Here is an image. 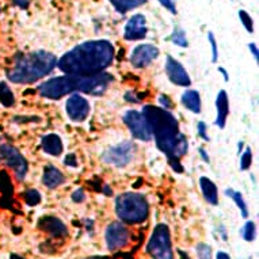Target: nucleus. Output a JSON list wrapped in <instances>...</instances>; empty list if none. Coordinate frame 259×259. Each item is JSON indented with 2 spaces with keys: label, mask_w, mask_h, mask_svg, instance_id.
Instances as JSON below:
<instances>
[{
  "label": "nucleus",
  "mask_w": 259,
  "mask_h": 259,
  "mask_svg": "<svg viewBox=\"0 0 259 259\" xmlns=\"http://www.w3.org/2000/svg\"><path fill=\"white\" fill-rule=\"evenodd\" d=\"M141 113L148 123L157 148L166 155L172 170L182 172L183 167L181 166V157L187 153L189 143L187 137L179 131L177 118L166 109L152 105L143 107Z\"/></svg>",
  "instance_id": "nucleus-1"
},
{
  "label": "nucleus",
  "mask_w": 259,
  "mask_h": 259,
  "mask_svg": "<svg viewBox=\"0 0 259 259\" xmlns=\"http://www.w3.org/2000/svg\"><path fill=\"white\" fill-rule=\"evenodd\" d=\"M38 227L48 234H51L52 236H55V238H64L65 235L68 234L67 227H65L63 221L53 216L42 217L38 221Z\"/></svg>",
  "instance_id": "nucleus-15"
},
{
  "label": "nucleus",
  "mask_w": 259,
  "mask_h": 259,
  "mask_svg": "<svg viewBox=\"0 0 259 259\" xmlns=\"http://www.w3.org/2000/svg\"><path fill=\"white\" fill-rule=\"evenodd\" d=\"M64 163H65V166L76 167L77 160H76V156H75V153H69V155H67L65 159H64Z\"/></svg>",
  "instance_id": "nucleus-35"
},
{
  "label": "nucleus",
  "mask_w": 259,
  "mask_h": 259,
  "mask_svg": "<svg viewBox=\"0 0 259 259\" xmlns=\"http://www.w3.org/2000/svg\"><path fill=\"white\" fill-rule=\"evenodd\" d=\"M41 145H42L44 152L52 155V156H59L64 149L63 141H61L60 136H57L55 133H51V135H47L44 137Z\"/></svg>",
  "instance_id": "nucleus-17"
},
{
  "label": "nucleus",
  "mask_w": 259,
  "mask_h": 259,
  "mask_svg": "<svg viewBox=\"0 0 259 259\" xmlns=\"http://www.w3.org/2000/svg\"><path fill=\"white\" fill-rule=\"evenodd\" d=\"M251 164H252V152L250 148H246V151L240 156V168L246 171L250 168Z\"/></svg>",
  "instance_id": "nucleus-28"
},
{
  "label": "nucleus",
  "mask_w": 259,
  "mask_h": 259,
  "mask_svg": "<svg viewBox=\"0 0 259 259\" xmlns=\"http://www.w3.org/2000/svg\"><path fill=\"white\" fill-rule=\"evenodd\" d=\"M248 49H250L251 55L254 56L255 61H258V56H259V51H258V47H256V44L251 42L248 44Z\"/></svg>",
  "instance_id": "nucleus-36"
},
{
  "label": "nucleus",
  "mask_w": 259,
  "mask_h": 259,
  "mask_svg": "<svg viewBox=\"0 0 259 259\" xmlns=\"http://www.w3.org/2000/svg\"><path fill=\"white\" fill-rule=\"evenodd\" d=\"M0 103L6 107H11L15 103V97L6 81H0Z\"/></svg>",
  "instance_id": "nucleus-23"
},
{
  "label": "nucleus",
  "mask_w": 259,
  "mask_h": 259,
  "mask_svg": "<svg viewBox=\"0 0 259 259\" xmlns=\"http://www.w3.org/2000/svg\"><path fill=\"white\" fill-rule=\"evenodd\" d=\"M182 105L186 107L187 110H190L191 113L200 114L201 113V97L200 93L196 90H186L182 94Z\"/></svg>",
  "instance_id": "nucleus-19"
},
{
  "label": "nucleus",
  "mask_w": 259,
  "mask_h": 259,
  "mask_svg": "<svg viewBox=\"0 0 259 259\" xmlns=\"http://www.w3.org/2000/svg\"><path fill=\"white\" fill-rule=\"evenodd\" d=\"M67 114L75 122H83L90 114V102L80 94H72L65 103Z\"/></svg>",
  "instance_id": "nucleus-11"
},
{
  "label": "nucleus",
  "mask_w": 259,
  "mask_h": 259,
  "mask_svg": "<svg viewBox=\"0 0 259 259\" xmlns=\"http://www.w3.org/2000/svg\"><path fill=\"white\" fill-rule=\"evenodd\" d=\"M159 49L151 44H143L133 49L131 55V64L135 68H144L152 63L153 60L157 59Z\"/></svg>",
  "instance_id": "nucleus-13"
},
{
  "label": "nucleus",
  "mask_w": 259,
  "mask_h": 259,
  "mask_svg": "<svg viewBox=\"0 0 259 259\" xmlns=\"http://www.w3.org/2000/svg\"><path fill=\"white\" fill-rule=\"evenodd\" d=\"M239 19H240V22H242L243 26H244V29H246L250 34H252V33H254V21H252V18L248 15V13H247L246 10H239Z\"/></svg>",
  "instance_id": "nucleus-25"
},
{
  "label": "nucleus",
  "mask_w": 259,
  "mask_h": 259,
  "mask_svg": "<svg viewBox=\"0 0 259 259\" xmlns=\"http://www.w3.org/2000/svg\"><path fill=\"white\" fill-rule=\"evenodd\" d=\"M136 149L137 147L133 141H123L121 144L106 149L103 152L102 159L105 163L111 166L125 167L133 160V157L136 155Z\"/></svg>",
  "instance_id": "nucleus-7"
},
{
  "label": "nucleus",
  "mask_w": 259,
  "mask_h": 259,
  "mask_svg": "<svg viewBox=\"0 0 259 259\" xmlns=\"http://www.w3.org/2000/svg\"><path fill=\"white\" fill-rule=\"evenodd\" d=\"M105 194H106V196H111V189L109 186H107V185H105Z\"/></svg>",
  "instance_id": "nucleus-41"
},
{
  "label": "nucleus",
  "mask_w": 259,
  "mask_h": 259,
  "mask_svg": "<svg viewBox=\"0 0 259 259\" xmlns=\"http://www.w3.org/2000/svg\"><path fill=\"white\" fill-rule=\"evenodd\" d=\"M159 3H160L163 7L166 10H168L171 14H177V5H175V0H159Z\"/></svg>",
  "instance_id": "nucleus-31"
},
{
  "label": "nucleus",
  "mask_w": 259,
  "mask_h": 259,
  "mask_svg": "<svg viewBox=\"0 0 259 259\" xmlns=\"http://www.w3.org/2000/svg\"><path fill=\"white\" fill-rule=\"evenodd\" d=\"M148 33V26L147 19L143 14H135L129 18V21L123 29V38L126 41H139L147 37Z\"/></svg>",
  "instance_id": "nucleus-12"
},
{
  "label": "nucleus",
  "mask_w": 259,
  "mask_h": 259,
  "mask_svg": "<svg viewBox=\"0 0 259 259\" xmlns=\"http://www.w3.org/2000/svg\"><path fill=\"white\" fill-rule=\"evenodd\" d=\"M170 39L172 41L174 45H178V47L182 48L189 47V41H187L186 33H185V30H182L181 27H175L174 31H172V34H171Z\"/></svg>",
  "instance_id": "nucleus-24"
},
{
  "label": "nucleus",
  "mask_w": 259,
  "mask_h": 259,
  "mask_svg": "<svg viewBox=\"0 0 259 259\" xmlns=\"http://www.w3.org/2000/svg\"><path fill=\"white\" fill-rule=\"evenodd\" d=\"M13 2L18 6V7L26 10L30 6V2H31V0H13Z\"/></svg>",
  "instance_id": "nucleus-37"
},
{
  "label": "nucleus",
  "mask_w": 259,
  "mask_h": 259,
  "mask_svg": "<svg viewBox=\"0 0 259 259\" xmlns=\"http://www.w3.org/2000/svg\"><path fill=\"white\" fill-rule=\"evenodd\" d=\"M0 161L11 167L18 181H23L27 174V160L15 147L10 144L0 145Z\"/></svg>",
  "instance_id": "nucleus-8"
},
{
  "label": "nucleus",
  "mask_w": 259,
  "mask_h": 259,
  "mask_svg": "<svg viewBox=\"0 0 259 259\" xmlns=\"http://www.w3.org/2000/svg\"><path fill=\"white\" fill-rule=\"evenodd\" d=\"M216 259H231V256L227 252H223V251H219L216 255Z\"/></svg>",
  "instance_id": "nucleus-38"
},
{
  "label": "nucleus",
  "mask_w": 259,
  "mask_h": 259,
  "mask_svg": "<svg viewBox=\"0 0 259 259\" xmlns=\"http://www.w3.org/2000/svg\"><path fill=\"white\" fill-rule=\"evenodd\" d=\"M200 155H201V157L204 159V161H206V163H209V161H210V159H209V156H208V153L205 152L204 148H200Z\"/></svg>",
  "instance_id": "nucleus-39"
},
{
  "label": "nucleus",
  "mask_w": 259,
  "mask_h": 259,
  "mask_svg": "<svg viewBox=\"0 0 259 259\" xmlns=\"http://www.w3.org/2000/svg\"><path fill=\"white\" fill-rule=\"evenodd\" d=\"M147 252L152 259H174L170 230L166 224H157L147 244Z\"/></svg>",
  "instance_id": "nucleus-6"
},
{
  "label": "nucleus",
  "mask_w": 259,
  "mask_h": 259,
  "mask_svg": "<svg viewBox=\"0 0 259 259\" xmlns=\"http://www.w3.org/2000/svg\"><path fill=\"white\" fill-rule=\"evenodd\" d=\"M65 178H64L63 172L56 168L53 166H47L44 168V177L42 182L44 185L49 189H55V187L60 186L61 183H64Z\"/></svg>",
  "instance_id": "nucleus-18"
},
{
  "label": "nucleus",
  "mask_w": 259,
  "mask_h": 259,
  "mask_svg": "<svg viewBox=\"0 0 259 259\" xmlns=\"http://www.w3.org/2000/svg\"><path fill=\"white\" fill-rule=\"evenodd\" d=\"M208 41L210 42V47H212V63H216L217 59H219V49H217L216 38H214V34L212 31L208 33Z\"/></svg>",
  "instance_id": "nucleus-30"
},
{
  "label": "nucleus",
  "mask_w": 259,
  "mask_h": 259,
  "mask_svg": "<svg viewBox=\"0 0 259 259\" xmlns=\"http://www.w3.org/2000/svg\"><path fill=\"white\" fill-rule=\"evenodd\" d=\"M216 109L217 117L214 123L219 127H221V129H224L225 123H227V118H228V114H230V101H228V95H227L224 90H221L220 93L217 94Z\"/></svg>",
  "instance_id": "nucleus-16"
},
{
  "label": "nucleus",
  "mask_w": 259,
  "mask_h": 259,
  "mask_svg": "<svg viewBox=\"0 0 259 259\" xmlns=\"http://www.w3.org/2000/svg\"><path fill=\"white\" fill-rule=\"evenodd\" d=\"M159 103L161 105V109H166V110H168V109H171L172 107V102H171V99L167 97V95H163L161 94L160 97H159Z\"/></svg>",
  "instance_id": "nucleus-34"
},
{
  "label": "nucleus",
  "mask_w": 259,
  "mask_h": 259,
  "mask_svg": "<svg viewBox=\"0 0 259 259\" xmlns=\"http://www.w3.org/2000/svg\"><path fill=\"white\" fill-rule=\"evenodd\" d=\"M197 255H198V258L200 259H212V250H210V247L208 244H205V243H200L198 246H197Z\"/></svg>",
  "instance_id": "nucleus-29"
},
{
  "label": "nucleus",
  "mask_w": 259,
  "mask_h": 259,
  "mask_svg": "<svg viewBox=\"0 0 259 259\" xmlns=\"http://www.w3.org/2000/svg\"><path fill=\"white\" fill-rule=\"evenodd\" d=\"M123 122L132 133V136L137 140L151 141L152 140V133L149 131V126L145 121L143 113L137 110H129L123 114Z\"/></svg>",
  "instance_id": "nucleus-9"
},
{
  "label": "nucleus",
  "mask_w": 259,
  "mask_h": 259,
  "mask_svg": "<svg viewBox=\"0 0 259 259\" xmlns=\"http://www.w3.org/2000/svg\"><path fill=\"white\" fill-rule=\"evenodd\" d=\"M243 239L247 240V242H252L255 238V224L252 221H247L246 225H244V228L242 231Z\"/></svg>",
  "instance_id": "nucleus-27"
},
{
  "label": "nucleus",
  "mask_w": 259,
  "mask_h": 259,
  "mask_svg": "<svg viewBox=\"0 0 259 259\" xmlns=\"http://www.w3.org/2000/svg\"><path fill=\"white\" fill-rule=\"evenodd\" d=\"M225 194L228 197H231V198L235 201V204L238 205V208L239 210H240V213H242V216L244 217V219H247V217H248V208H247V204L246 201H244V198H243L242 193L232 190V189H227V190H225Z\"/></svg>",
  "instance_id": "nucleus-22"
},
{
  "label": "nucleus",
  "mask_w": 259,
  "mask_h": 259,
  "mask_svg": "<svg viewBox=\"0 0 259 259\" xmlns=\"http://www.w3.org/2000/svg\"><path fill=\"white\" fill-rule=\"evenodd\" d=\"M166 73L171 83L181 87H190L191 79L182 64L171 56L166 57Z\"/></svg>",
  "instance_id": "nucleus-14"
},
{
  "label": "nucleus",
  "mask_w": 259,
  "mask_h": 259,
  "mask_svg": "<svg viewBox=\"0 0 259 259\" xmlns=\"http://www.w3.org/2000/svg\"><path fill=\"white\" fill-rule=\"evenodd\" d=\"M89 259H110V258H107V256H93V258H89Z\"/></svg>",
  "instance_id": "nucleus-42"
},
{
  "label": "nucleus",
  "mask_w": 259,
  "mask_h": 259,
  "mask_svg": "<svg viewBox=\"0 0 259 259\" xmlns=\"http://www.w3.org/2000/svg\"><path fill=\"white\" fill-rule=\"evenodd\" d=\"M113 80V75L106 72H99L89 76L64 75L42 83L38 87V93L41 97L48 99H61L68 94L75 93L102 95Z\"/></svg>",
  "instance_id": "nucleus-3"
},
{
  "label": "nucleus",
  "mask_w": 259,
  "mask_h": 259,
  "mask_svg": "<svg viewBox=\"0 0 259 259\" xmlns=\"http://www.w3.org/2000/svg\"><path fill=\"white\" fill-rule=\"evenodd\" d=\"M114 60V47L106 39H94L79 44L60 60L57 67L65 75L89 76L103 72Z\"/></svg>",
  "instance_id": "nucleus-2"
},
{
  "label": "nucleus",
  "mask_w": 259,
  "mask_h": 259,
  "mask_svg": "<svg viewBox=\"0 0 259 259\" xmlns=\"http://www.w3.org/2000/svg\"><path fill=\"white\" fill-rule=\"evenodd\" d=\"M219 72L223 73V76H224V80L225 81L230 80V77H228V73H227V71H225L224 68H221V67H220V68H219Z\"/></svg>",
  "instance_id": "nucleus-40"
},
{
  "label": "nucleus",
  "mask_w": 259,
  "mask_h": 259,
  "mask_svg": "<svg viewBox=\"0 0 259 259\" xmlns=\"http://www.w3.org/2000/svg\"><path fill=\"white\" fill-rule=\"evenodd\" d=\"M57 65V57L45 51L18 55L7 71L9 80L17 84H30L51 73Z\"/></svg>",
  "instance_id": "nucleus-4"
},
{
  "label": "nucleus",
  "mask_w": 259,
  "mask_h": 259,
  "mask_svg": "<svg viewBox=\"0 0 259 259\" xmlns=\"http://www.w3.org/2000/svg\"><path fill=\"white\" fill-rule=\"evenodd\" d=\"M109 2L119 14H126L147 3V0H109Z\"/></svg>",
  "instance_id": "nucleus-21"
},
{
  "label": "nucleus",
  "mask_w": 259,
  "mask_h": 259,
  "mask_svg": "<svg viewBox=\"0 0 259 259\" xmlns=\"http://www.w3.org/2000/svg\"><path fill=\"white\" fill-rule=\"evenodd\" d=\"M197 131H198V135H200V136L202 137L205 141L210 140V139H209V136H208V132H206V131H208V126H206V123L202 122V121H201V122H198V125H197Z\"/></svg>",
  "instance_id": "nucleus-32"
},
{
  "label": "nucleus",
  "mask_w": 259,
  "mask_h": 259,
  "mask_svg": "<svg viewBox=\"0 0 259 259\" xmlns=\"http://www.w3.org/2000/svg\"><path fill=\"white\" fill-rule=\"evenodd\" d=\"M25 201L26 204L30 205V206H34V205H38L41 202V194L39 191L34 190V189H30L25 193Z\"/></svg>",
  "instance_id": "nucleus-26"
},
{
  "label": "nucleus",
  "mask_w": 259,
  "mask_h": 259,
  "mask_svg": "<svg viewBox=\"0 0 259 259\" xmlns=\"http://www.w3.org/2000/svg\"><path fill=\"white\" fill-rule=\"evenodd\" d=\"M72 200L75 201V202H77V204H79V202H83V201L85 200V193H84V190L81 189V187H79L77 190L73 191Z\"/></svg>",
  "instance_id": "nucleus-33"
},
{
  "label": "nucleus",
  "mask_w": 259,
  "mask_h": 259,
  "mask_svg": "<svg viewBox=\"0 0 259 259\" xmlns=\"http://www.w3.org/2000/svg\"><path fill=\"white\" fill-rule=\"evenodd\" d=\"M105 238H106L107 248L110 251H117L123 248L129 243L131 232L126 228V225H123L122 223H118V221H114V223L107 225Z\"/></svg>",
  "instance_id": "nucleus-10"
},
{
  "label": "nucleus",
  "mask_w": 259,
  "mask_h": 259,
  "mask_svg": "<svg viewBox=\"0 0 259 259\" xmlns=\"http://www.w3.org/2000/svg\"><path fill=\"white\" fill-rule=\"evenodd\" d=\"M200 186L204 194L205 200L208 201L210 205L219 204V191H217V186L214 185L213 181H210L206 177H201L200 178Z\"/></svg>",
  "instance_id": "nucleus-20"
},
{
  "label": "nucleus",
  "mask_w": 259,
  "mask_h": 259,
  "mask_svg": "<svg viewBox=\"0 0 259 259\" xmlns=\"http://www.w3.org/2000/svg\"><path fill=\"white\" fill-rule=\"evenodd\" d=\"M115 213L127 224H139L148 217V201L139 193H123L115 200Z\"/></svg>",
  "instance_id": "nucleus-5"
}]
</instances>
